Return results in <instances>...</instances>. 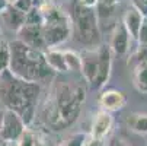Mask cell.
<instances>
[{"instance_id":"cell-1","label":"cell","mask_w":147,"mask_h":146,"mask_svg":"<svg viewBox=\"0 0 147 146\" xmlns=\"http://www.w3.org/2000/svg\"><path fill=\"white\" fill-rule=\"evenodd\" d=\"M86 98V89L82 83L64 80L53 86L45 107L44 121L51 130L69 129L77 120Z\"/></svg>"},{"instance_id":"cell-2","label":"cell","mask_w":147,"mask_h":146,"mask_svg":"<svg viewBox=\"0 0 147 146\" xmlns=\"http://www.w3.org/2000/svg\"><path fill=\"white\" fill-rule=\"evenodd\" d=\"M41 94L39 83L26 82L13 76L9 70L0 73V99L6 110L18 113L26 129L35 121L36 101Z\"/></svg>"},{"instance_id":"cell-3","label":"cell","mask_w":147,"mask_h":146,"mask_svg":"<svg viewBox=\"0 0 147 146\" xmlns=\"http://www.w3.org/2000/svg\"><path fill=\"white\" fill-rule=\"evenodd\" d=\"M10 47V65L9 72L26 82H45L54 77V72L48 67L45 61L44 51L31 48L20 43L19 39H15L9 43Z\"/></svg>"},{"instance_id":"cell-4","label":"cell","mask_w":147,"mask_h":146,"mask_svg":"<svg viewBox=\"0 0 147 146\" xmlns=\"http://www.w3.org/2000/svg\"><path fill=\"white\" fill-rule=\"evenodd\" d=\"M42 16V34L45 44L50 48H57L60 44L73 35V26L70 15L66 13L53 2H42L38 5Z\"/></svg>"},{"instance_id":"cell-5","label":"cell","mask_w":147,"mask_h":146,"mask_svg":"<svg viewBox=\"0 0 147 146\" xmlns=\"http://www.w3.org/2000/svg\"><path fill=\"white\" fill-rule=\"evenodd\" d=\"M69 15L74 39L86 48H98L100 45V26L96 9L71 2V12Z\"/></svg>"},{"instance_id":"cell-6","label":"cell","mask_w":147,"mask_h":146,"mask_svg":"<svg viewBox=\"0 0 147 146\" xmlns=\"http://www.w3.org/2000/svg\"><path fill=\"white\" fill-rule=\"evenodd\" d=\"M25 130H26V126L24 124L20 115L12 110L5 108L2 126H0V140H2V143L3 145H6V143L18 145L19 139L22 137Z\"/></svg>"},{"instance_id":"cell-7","label":"cell","mask_w":147,"mask_h":146,"mask_svg":"<svg viewBox=\"0 0 147 146\" xmlns=\"http://www.w3.org/2000/svg\"><path fill=\"white\" fill-rule=\"evenodd\" d=\"M98 57H99V63H98V75L95 82L92 83V88L100 89L108 83L111 73H112V51L109 45L107 44H100L98 47Z\"/></svg>"},{"instance_id":"cell-8","label":"cell","mask_w":147,"mask_h":146,"mask_svg":"<svg viewBox=\"0 0 147 146\" xmlns=\"http://www.w3.org/2000/svg\"><path fill=\"white\" fill-rule=\"evenodd\" d=\"M18 39L31 48L44 51V53L48 50L45 39H44L42 25L41 24H25L18 31Z\"/></svg>"},{"instance_id":"cell-9","label":"cell","mask_w":147,"mask_h":146,"mask_svg":"<svg viewBox=\"0 0 147 146\" xmlns=\"http://www.w3.org/2000/svg\"><path fill=\"white\" fill-rule=\"evenodd\" d=\"M80 57H82V69H80L82 76L88 85L92 86L98 75V63H99L98 48H85L80 53Z\"/></svg>"},{"instance_id":"cell-10","label":"cell","mask_w":147,"mask_h":146,"mask_svg":"<svg viewBox=\"0 0 147 146\" xmlns=\"http://www.w3.org/2000/svg\"><path fill=\"white\" fill-rule=\"evenodd\" d=\"M0 19H2L3 25L7 29L18 32L26 22V13L16 6L6 5L2 10H0Z\"/></svg>"},{"instance_id":"cell-11","label":"cell","mask_w":147,"mask_h":146,"mask_svg":"<svg viewBox=\"0 0 147 146\" xmlns=\"http://www.w3.org/2000/svg\"><path fill=\"white\" fill-rule=\"evenodd\" d=\"M130 34L125 29L124 24H117L112 29L111 34V41H109V48L112 53L117 56H124L128 51V44H130Z\"/></svg>"},{"instance_id":"cell-12","label":"cell","mask_w":147,"mask_h":146,"mask_svg":"<svg viewBox=\"0 0 147 146\" xmlns=\"http://www.w3.org/2000/svg\"><path fill=\"white\" fill-rule=\"evenodd\" d=\"M112 115L108 111H99L93 121H92V127H90V137L96 139V140H103L108 136V133L112 129Z\"/></svg>"},{"instance_id":"cell-13","label":"cell","mask_w":147,"mask_h":146,"mask_svg":"<svg viewBox=\"0 0 147 146\" xmlns=\"http://www.w3.org/2000/svg\"><path fill=\"white\" fill-rule=\"evenodd\" d=\"M125 102H127V96L124 92L117 91V89H109L100 94L99 96V104L103 108V111H118L124 108Z\"/></svg>"},{"instance_id":"cell-14","label":"cell","mask_w":147,"mask_h":146,"mask_svg":"<svg viewBox=\"0 0 147 146\" xmlns=\"http://www.w3.org/2000/svg\"><path fill=\"white\" fill-rule=\"evenodd\" d=\"M143 19L144 16L141 15V12L138 9H136L134 6H130L127 10H125L124 16H122V24L125 26V29L128 31L130 37L133 39H137L138 38V34H140V28H141V24H143Z\"/></svg>"},{"instance_id":"cell-15","label":"cell","mask_w":147,"mask_h":146,"mask_svg":"<svg viewBox=\"0 0 147 146\" xmlns=\"http://www.w3.org/2000/svg\"><path fill=\"white\" fill-rule=\"evenodd\" d=\"M44 54H45V61H47L48 67L54 73H66V72H69L66 58H64V51H60L57 48H50Z\"/></svg>"},{"instance_id":"cell-16","label":"cell","mask_w":147,"mask_h":146,"mask_svg":"<svg viewBox=\"0 0 147 146\" xmlns=\"http://www.w3.org/2000/svg\"><path fill=\"white\" fill-rule=\"evenodd\" d=\"M133 82L136 89L140 94L147 95V63L140 61V63L136 65L133 72Z\"/></svg>"},{"instance_id":"cell-17","label":"cell","mask_w":147,"mask_h":146,"mask_svg":"<svg viewBox=\"0 0 147 146\" xmlns=\"http://www.w3.org/2000/svg\"><path fill=\"white\" fill-rule=\"evenodd\" d=\"M127 126L136 133L147 134V114L141 113L130 114L127 117Z\"/></svg>"},{"instance_id":"cell-18","label":"cell","mask_w":147,"mask_h":146,"mask_svg":"<svg viewBox=\"0 0 147 146\" xmlns=\"http://www.w3.org/2000/svg\"><path fill=\"white\" fill-rule=\"evenodd\" d=\"M10 65V47L9 43L0 39V73L9 70Z\"/></svg>"},{"instance_id":"cell-19","label":"cell","mask_w":147,"mask_h":146,"mask_svg":"<svg viewBox=\"0 0 147 146\" xmlns=\"http://www.w3.org/2000/svg\"><path fill=\"white\" fill-rule=\"evenodd\" d=\"M64 58H66L69 72H77V70L82 69V57H80V54H77L76 51L66 50V51H64Z\"/></svg>"},{"instance_id":"cell-20","label":"cell","mask_w":147,"mask_h":146,"mask_svg":"<svg viewBox=\"0 0 147 146\" xmlns=\"http://www.w3.org/2000/svg\"><path fill=\"white\" fill-rule=\"evenodd\" d=\"M86 136L82 134V133H76V134H71L70 137H67L64 142H61L55 146H83V142H85Z\"/></svg>"},{"instance_id":"cell-21","label":"cell","mask_w":147,"mask_h":146,"mask_svg":"<svg viewBox=\"0 0 147 146\" xmlns=\"http://www.w3.org/2000/svg\"><path fill=\"white\" fill-rule=\"evenodd\" d=\"M35 142H36V137L34 134V132H31L29 129H26L22 134V137L19 139L18 145L16 146H35Z\"/></svg>"},{"instance_id":"cell-22","label":"cell","mask_w":147,"mask_h":146,"mask_svg":"<svg viewBox=\"0 0 147 146\" xmlns=\"http://www.w3.org/2000/svg\"><path fill=\"white\" fill-rule=\"evenodd\" d=\"M138 43L140 45H147V18L143 19V24L140 28V34H138Z\"/></svg>"},{"instance_id":"cell-23","label":"cell","mask_w":147,"mask_h":146,"mask_svg":"<svg viewBox=\"0 0 147 146\" xmlns=\"http://www.w3.org/2000/svg\"><path fill=\"white\" fill-rule=\"evenodd\" d=\"M131 6L138 9L144 18H147V0H131Z\"/></svg>"},{"instance_id":"cell-24","label":"cell","mask_w":147,"mask_h":146,"mask_svg":"<svg viewBox=\"0 0 147 146\" xmlns=\"http://www.w3.org/2000/svg\"><path fill=\"white\" fill-rule=\"evenodd\" d=\"M134 57L137 58V63H140V61H144V63H147V45H140L134 54Z\"/></svg>"},{"instance_id":"cell-25","label":"cell","mask_w":147,"mask_h":146,"mask_svg":"<svg viewBox=\"0 0 147 146\" xmlns=\"http://www.w3.org/2000/svg\"><path fill=\"white\" fill-rule=\"evenodd\" d=\"M109 146H131V145L125 139H122V137H114L112 142L109 143Z\"/></svg>"},{"instance_id":"cell-26","label":"cell","mask_w":147,"mask_h":146,"mask_svg":"<svg viewBox=\"0 0 147 146\" xmlns=\"http://www.w3.org/2000/svg\"><path fill=\"white\" fill-rule=\"evenodd\" d=\"M83 146H102V142L100 140H96L93 137H86L85 142H83Z\"/></svg>"},{"instance_id":"cell-27","label":"cell","mask_w":147,"mask_h":146,"mask_svg":"<svg viewBox=\"0 0 147 146\" xmlns=\"http://www.w3.org/2000/svg\"><path fill=\"white\" fill-rule=\"evenodd\" d=\"M5 2H6V5H12V6H16L19 0H5Z\"/></svg>"},{"instance_id":"cell-28","label":"cell","mask_w":147,"mask_h":146,"mask_svg":"<svg viewBox=\"0 0 147 146\" xmlns=\"http://www.w3.org/2000/svg\"><path fill=\"white\" fill-rule=\"evenodd\" d=\"M35 146H47V145H45V142H44V140L36 139V142H35Z\"/></svg>"},{"instance_id":"cell-29","label":"cell","mask_w":147,"mask_h":146,"mask_svg":"<svg viewBox=\"0 0 147 146\" xmlns=\"http://www.w3.org/2000/svg\"><path fill=\"white\" fill-rule=\"evenodd\" d=\"M2 118H3V113H0V126H2Z\"/></svg>"},{"instance_id":"cell-30","label":"cell","mask_w":147,"mask_h":146,"mask_svg":"<svg viewBox=\"0 0 147 146\" xmlns=\"http://www.w3.org/2000/svg\"><path fill=\"white\" fill-rule=\"evenodd\" d=\"M3 146H16L15 143H6V145H3Z\"/></svg>"},{"instance_id":"cell-31","label":"cell","mask_w":147,"mask_h":146,"mask_svg":"<svg viewBox=\"0 0 147 146\" xmlns=\"http://www.w3.org/2000/svg\"><path fill=\"white\" fill-rule=\"evenodd\" d=\"M0 39H2V28H0Z\"/></svg>"}]
</instances>
